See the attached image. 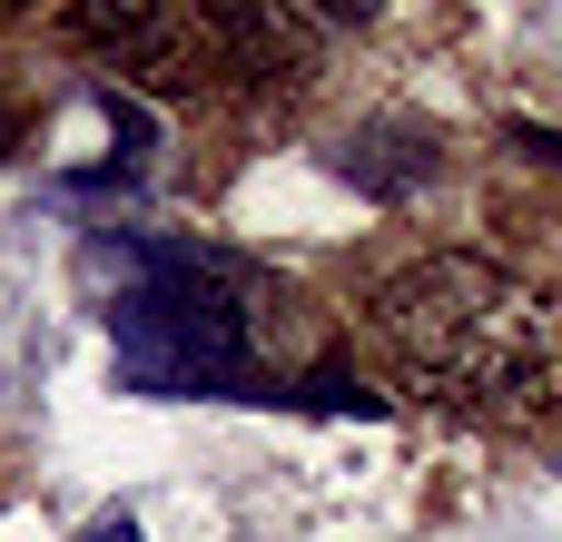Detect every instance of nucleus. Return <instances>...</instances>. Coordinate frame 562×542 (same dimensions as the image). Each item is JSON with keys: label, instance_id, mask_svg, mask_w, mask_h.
Returning a JSON list of instances; mask_svg holds the SVG:
<instances>
[{"label": "nucleus", "instance_id": "obj_1", "mask_svg": "<svg viewBox=\"0 0 562 542\" xmlns=\"http://www.w3.org/2000/svg\"><path fill=\"white\" fill-rule=\"evenodd\" d=\"M375 336L395 365L474 415H562V306L484 257H415L375 286Z\"/></svg>", "mask_w": 562, "mask_h": 542}, {"label": "nucleus", "instance_id": "obj_2", "mask_svg": "<svg viewBox=\"0 0 562 542\" xmlns=\"http://www.w3.org/2000/svg\"><path fill=\"white\" fill-rule=\"evenodd\" d=\"M277 286L227 247H119V375L138 395H237L257 385V326Z\"/></svg>", "mask_w": 562, "mask_h": 542}, {"label": "nucleus", "instance_id": "obj_3", "mask_svg": "<svg viewBox=\"0 0 562 542\" xmlns=\"http://www.w3.org/2000/svg\"><path fill=\"white\" fill-rule=\"evenodd\" d=\"M69 39L79 49H99L119 79H138V89H198V69L217 59V39H207V10H158V0H89V10H69Z\"/></svg>", "mask_w": 562, "mask_h": 542}, {"label": "nucleus", "instance_id": "obj_4", "mask_svg": "<svg viewBox=\"0 0 562 542\" xmlns=\"http://www.w3.org/2000/svg\"><path fill=\"white\" fill-rule=\"evenodd\" d=\"M207 39L237 79H306L326 49V20L286 10V0H237V10H207Z\"/></svg>", "mask_w": 562, "mask_h": 542}, {"label": "nucleus", "instance_id": "obj_5", "mask_svg": "<svg viewBox=\"0 0 562 542\" xmlns=\"http://www.w3.org/2000/svg\"><path fill=\"white\" fill-rule=\"evenodd\" d=\"M79 542H148V533H138L128 513H109V523H89V533H79Z\"/></svg>", "mask_w": 562, "mask_h": 542}, {"label": "nucleus", "instance_id": "obj_6", "mask_svg": "<svg viewBox=\"0 0 562 542\" xmlns=\"http://www.w3.org/2000/svg\"><path fill=\"white\" fill-rule=\"evenodd\" d=\"M533 148H553V158H562V128H533Z\"/></svg>", "mask_w": 562, "mask_h": 542}]
</instances>
